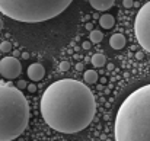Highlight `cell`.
Instances as JSON below:
<instances>
[{
	"label": "cell",
	"instance_id": "18",
	"mask_svg": "<svg viewBox=\"0 0 150 141\" xmlns=\"http://www.w3.org/2000/svg\"><path fill=\"white\" fill-rule=\"evenodd\" d=\"M122 4H124V7L130 9V7H133V6H134V1H133V0H124V1H122Z\"/></svg>",
	"mask_w": 150,
	"mask_h": 141
},
{
	"label": "cell",
	"instance_id": "13",
	"mask_svg": "<svg viewBox=\"0 0 150 141\" xmlns=\"http://www.w3.org/2000/svg\"><path fill=\"white\" fill-rule=\"evenodd\" d=\"M102 38H103V34L100 31H98V29H93L91 32L89 41H91V44H99L100 41H102Z\"/></svg>",
	"mask_w": 150,
	"mask_h": 141
},
{
	"label": "cell",
	"instance_id": "22",
	"mask_svg": "<svg viewBox=\"0 0 150 141\" xmlns=\"http://www.w3.org/2000/svg\"><path fill=\"white\" fill-rule=\"evenodd\" d=\"M21 57H22L23 60H28V58H29V52H22V54H21Z\"/></svg>",
	"mask_w": 150,
	"mask_h": 141
},
{
	"label": "cell",
	"instance_id": "23",
	"mask_svg": "<svg viewBox=\"0 0 150 141\" xmlns=\"http://www.w3.org/2000/svg\"><path fill=\"white\" fill-rule=\"evenodd\" d=\"M83 67H85V66H83L82 63H77V64H76V68H77V70H83Z\"/></svg>",
	"mask_w": 150,
	"mask_h": 141
},
{
	"label": "cell",
	"instance_id": "3",
	"mask_svg": "<svg viewBox=\"0 0 150 141\" xmlns=\"http://www.w3.org/2000/svg\"><path fill=\"white\" fill-rule=\"evenodd\" d=\"M29 105L23 93L0 82V141H13L28 127Z\"/></svg>",
	"mask_w": 150,
	"mask_h": 141
},
{
	"label": "cell",
	"instance_id": "12",
	"mask_svg": "<svg viewBox=\"0 0 150 141\" xmlns=\"http://www.w3.org/2000/svg\"><path fill=\"white\" fill-rule=\"evenodd\" d=\"M92 64L95 66V67H102V66H105L106 64V58H105V55L103 54H93L92 55Z\"/></svg>",
	"mask_w": 150,
	"mask_h": 141
},
{
	"label": "cell",
	"instance_id": "15",
	"mask_svg": "<svg viewBox=\"0 0 150 141\" xmlns=\"http://www.w3.org/2000/svg\"><path fill=\"white\" fill-rule=\"evenodd\" d=\"M69 70H70V63L69 61L60 63V71H69Z\"/></svg>",
	"mask_w": 150,
	"mask_h": 141
},
{
	"label": "cell",
	"instance_id": "16",
	"mask_svg": "<svg viewBox=\"0 0 150 141\" xmlns=\"http://www.w3.org/2000/svg\"><path fill=\"white\" fill-rule=\"evenodd\" d=\"M26 86H28V83L25 82V80H19L18 83H16V89H26Z\"/></svg>",
	"mask_w": 150,
	"mask_h": 141
},
{
	"label": "cell",
	"instance_id": "5",
	"mask_svg": "<svg viewBox=\"0 0 150 141\" xmlns=\"http://www.w3.org/2000/svg\"><path fill=\"white\" fill-rule=\"evenodd\" d=\"M134 34L144 51L150 52V1L139 10L134 20Z\"/></svg>",
	"mask_w": 150,
	"mask_h": 141
},
{
	"label": "cell",
	"instance_id": "10",
	"mask_svg": "<svg viewBox=\"0 0 150 141\" xmlns=\"http://www.w3.org/2000/svg\"><path fill=\"white\" fill-rule=\"evenodd\" d=\"M115 23V18L112 15H103L99 19V25L103 28V29H111Z\"/></svg>",
	"mask_w": 150,
	"mask_h": 141
},
{
	"label": "cell",
	"instance_id": "9",
	"mask_svg": "<svg viewBox=\"0 0 150 141\" xmlns=\"http://www.w3.org/2000/svg\"><path fill=\"white\" fill-rule=\"evenodd\" d=\"M89 3L95 10H108L115 4L114 0H91Z\"/></svg>",
	"mask_w": 150,
	"mask_h": 141
},
{
	"label": "cell",
	"instance_id": "25",
	"mask_svg": "<svg viewBox=\"0 0 150 141\" xmlns=\"http://www.w3.org/2000/svg\"><path fill=\"white\" fill-rule=\"evenodd\" d=\"M3 26H4V23H3V20H1V19H0V31H1V29H3Z\"/></svg>",
	"mask_w": 150,
	"mask_h": 141
},
{
	"label": "cell",
	"instance_id": "24",
	"mask_svg": "<svg viewBox=\"0 0 150 141\" xmlns=\"http://www.w3.org/2000/svg\"><path fill=\"white\" fill-rule=\"evenodd\" d=\"M106 68H108L109 71H111V70H114V64H108V66H106Z\"/></svg>",
	"mask_w": 150,
	"mask_h": 141
},
{
	"label": "cell",
	"instance_id": "17",
	"mask_svg": "<svg viewBox=\"0 0 150 141\" xmlns=\"http://www.w3.org/2000/svg\"><path fill=\"white\" fill-rule=\"evenodd\" d=\"M26 90H28L29 93H35V92H37V86H35L34 83H31V85L26 86Z\"/></svg>",
	"mask_w": 150,
	"mask_h": 141
},
{
	"label": "cell",
	"instance_id": "14",
	"mask_svg": "<svg viewBox=\"0 0 150 141\" xmlns=\"http://www.w3.org/2000/svg\"><path fill=\"white\" fill-rule=\"evenodd\" d=\"M0 51H1V52H10V51H12V44H10L9 41H3V42L0 44Z\"/></svg>",
	"mask_w": 150,
	"mask_h": 141
},
{
	"label": "cell",
	"instance_id": "8",
	"mask_svg": "<svg viewBox=\"0 0 150 141\" xmlns=\"http://www.w3.org/2000/svg\"><path fill=\"white\" fill-rule=\"evenodd\" d=\"M127 44V39L122 34H114L111 38H109V45L114 48V49H122Z\"/></svg>",
	"mask_w": 150,
	"mask_h": 141
},
{
	"label": "cell",
	"instance_id": "7",
	"mask_svg": "<svg viewBox=\"0 0 150 141\" xmlns=\"http://www.w3.org/2000/svg\"><path fill=\"white\" fill-rule=\"evenodd\" d=\"M44 74H45V68L42 64L40 63H34L28 67V77L32 80V82H40L44 79Z\"/></svg>",
	"mask_w": 150,
	"mask_h": 141
},
{
	"label": "cell",
	"instance_id": "20",
	"mask_svg": "<svg viewBox=\"0 0 150 141\" xmlns=\"http://www.w3.org/2000/svg\"><path fill=\"white\" fill-rule=\"evenodd\" d=\"M136 58H137V60H143V58H144V52H140V51L136 52Z\"/></svg>",
	"mask_w": 150,
	"mask_h": 141
},
{
	"label": "cell",
	"instance_id": "1",
	"mask_svg": "<svg viewBox=\"0 0 150 141\" xmlns=\"http://www.w3.org/2000/svg\"><path fill=\"white\" fill-rule=\"evenodd\" d=\"M40 111L50 128L63 134H76L93 121L96 102L85 83L61 79L45 89L41 96Z\"/></svg>",
	"mask_w": 150,
	"mask_h": 141
},
{
	"label": "cell",
	"instance_id": "11",
	"mask_svg": "<svg viewBox=\"0 0 150 141\" xmlns=\"http://www.w3.org/2000/svg\"><path fill=\"white\" fill-rule=\"evenodd\" d=\"M83 79H85V82L88 83V85H93V83H96L98 82V73L95 71V70H86L85 71V74H83Z\"/></svg>",
	"mask_w": 150,
	"mask_h": 141
},
{
	"label": "cell",
	"instance_id": "2",
	"mask_svg": "<svg viewBox=\"0 0 150 141\" xmlns=\"http://www.w3.org/2000/svg\"><path fill=\"white\" fill-rule=\"evenodd\" d=\"M114 134L115 141H150V85L124 99L115 116Z\"/></svg>",
	"mask_w": 150,
	"mask_h": 141
},
{
	"label": "cell",
	"instance_id": "6",
	"mask_svg": "<svg viewBox=\"0 0 150 141\" xmlns=\"http://www.w3.org/2000/svg\"><path fill=\"white\" fill-rule=\"evenodd\" d=\"M22 71V64L15 57H4L0 60V76L4 79H16Z\"/></svg>",
	"mask_w": 150,
	"mask_h": 141
},
{
	"label": "cell",
	"instance_id": "19",
	"mask_svg": "<svg viewBox=\"0 0 150 141\" xmlns=\"http://www.w3.org/2000/svg\"><path fill=\"white\" fill-rule=\"evenodd\" d=\"M91 45H92L91 41H85V42L82 44V48H83V49H91Z\"/></svg>",
	"mask_w": 150,
	"mask_h": 141
},
{
	"label": "cell",
	"instance_id": "21",
	"mask_svg": "<svg viewBox=\"0 0 150 141\" xmlns=\"http://www.w3.org/2000/svg\"><path fill=\"white\" fill-rule=\"evenodd\" d=\"M85 28H86L88 31H91V32L93 31V25H92V23H86V25H85Z\"/></svg>",
	"mask_w": 150,
	"mask_h": 141
},
{
	"label": "cell",
	"instance_id": "4",
	"mask_svg": "<svg viewBox=\"0 0 150 141\" xmlns=\"http://www.w3.org/2000/svg\"><path fill=\"white\" fill-rule=\"evenodd\" d=\"M70 0H0V12L19 22H44L61 15Z\"/></svg>",
	"mask_w": 150,
	"mask_h": 141
}]
</instances>
